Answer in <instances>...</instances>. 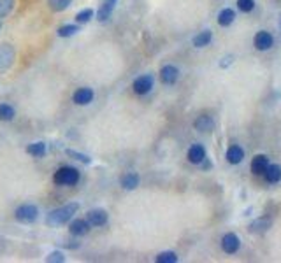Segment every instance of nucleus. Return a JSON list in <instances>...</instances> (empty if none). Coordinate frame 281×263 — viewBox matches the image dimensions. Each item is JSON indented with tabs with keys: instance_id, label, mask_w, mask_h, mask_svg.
Listing matches in <instances>:
<instances>
[{
	"instance_id": "nucleus-1",
	"label": "nucleus",
	"mask_w": 281,
	"mask_h": 263,
	"mask_svg": "<svg viewBox=\"0 0 281 263\" xmlns=\"http://www.w3.org/2000/svg\"><path fill=\"white\" fill-rule=\"evenodd\" d=\"M79 211V204L77 202H70V204H65L62 207H56L46 216V225L49 228H60L65 223H69L70 219L74 218V214Z\"/></svg>"
},
{
	"instance_id": "nucleus-2",
	"label": "nucleus",
	"mask_w": 281,
	"mask_h": 263,
	"mask_svg": "<svg viewBox=\"0 0 281 263\" xmlns=\"http://www.w3.org/2000/svg\"><path fill=\"white\" fill-rule=\"evenodd\" d=\"M81 179V172L76 167H60L53 176V183L56 186H76Z\"/></svg>"
},
{
	"instance_id": "nucleus-3",
	"label": "nucleus",
	"mask_w": 281,
	"mask_h": 263,
	"mask_svg": "<svg viewBox=\"0 0 281 263\" xmlns=\"http://www.w3.org/2000/svg\"><path fill=\"white\" fill-rule=\"evenodd\" d=\"M14 218L16 221L23 223V225H32L37 221L39 218V209L34 204H23L14 211Z\"/></svg>"
},
{
	"instance_id": "nucleus-4",
	"label": "nucleus",
	"mask_w": 281,
	"mask_h": 263,
	"mask_svg": "<svg viewBox=\"0 0 281 263\" xmlns=\"http://www.w3.org/2000/svg\"><path fill=\"white\" fill-rule=\"evenodd\" d=\"M16 60V49L9 42H2L0 44V74H6L11 67L14 65Z\"/></svg>"
},
{
	"instance_id": "nucleus-5",
	"label": "nucleus",
	"mask_w": 281,
	"mask_h": 263,
	"mask_svg": "<svg viewBox=\"0 0 281 263\" xmlns=\"http://www.w3.org/2000/svg\"><path fill=\"white\" fill-rule=\"evenodd\" d=\"M93 98H95L93 90H91V88H88V86L77 88V90L72 93V102L76 105H88V104H91V102H93Z\"/></svg>"
},
{
	"instance_id": "nucleus-6",
	"label": "nucleus",
	"mask_w": 281,
	"mask_h": 263,
	"mask_svg": "<svg viewBox=\"0 0 281 263\" xmlns=\"http://www.w3.org/2000/svg\"><path fill=\"white\" fill-rule=\"evenodd\" d=\"M153 76H149V74H144V76H139L136 81H134L132 88H134V93L136 95H146L151 91L153 88Z\"/></svg>"
},
{
	"instance_id": "nucleus-7",
	"label": "nucleus",
	"mask_w": 281,
	"mask_h": 263,
	"mask_svg": "<svg viewBox=\"0 0 281 263\" xmlns=\"http://www.w3.org/2000/svg\"><path fill=\"white\" fill-rule=\"evenodd\" d=\"M253 44H255V48H257L258 51H267V49H271L272 44H274V37H272L269 32L262 30L253 37Z\"/></svg>"
},
{
	"instance_id": "nucleus-8",
	"label": "nucleus",
	"mask_w": 281,
	"mask_h": 263,
	"mask_svg": "<svg viewBox=\"0 0 281 263\" xmlns=\"http://www.w3.org/2000/svg\"><path fill=\"white\" fill-rule=\"evenodd\" d=\"M116 4H118V0H102L101 7H99V11H97V20L101 21V23H106V21L113 16V13H115V9H116Z\"/></svg>"
},
{
	"instance_id": "nucleus-9",
	"label": "nucleus",
	"mask_w": 281,
	"mask_h": 263,
	"mask_svg": "<svg viewBox=\"0 0 281 263\" xmlns=\"http://www.w3.org/2000/svg\"><path fill=\"white\" fill-rule=\"evenodd\" d=\"M109 216L108 212L104 211V209H91V211H88L86 214V221L90 223V226H104L106 223H108Z\"/></svg>"
},
{
	"instance_id": "nucleus-10",
	"label": "nucleus",
	"mask_w": 281,
	"mask_h": 263,
	"mask_svg": "<svg viewBox=\"0 0 281 263\" xmlns=\"http://www.w3.org/2000/svg\"><path fill=\"white\" fill-rule=\"evenodd\" d=\"M239 246H241V240L239 237L236 235V233H225L222 239V249L225 251L227 254H234L239 251Z\"/></svg>"
},
{
	"instance_id": "nucleus-11",
	"label": "nucleus",
	"mask_w": 281,
	"mask_h": 263,
	"mask_svg": "<svg viewBox=\"0 0 281 263\" xmlns=\"http://www.w3.org/2000/svg\"><path fill=\"white\" fill-rule=\"evenodd\" d=\"M90 223L86 221V218L84 219H81V218H76V219H72L70 221V225H69V232L72 233V235H76V237H83V235H86L88 232H90Z\"/></svg>"
},
{
	"instance_id": "nucleus-12",
	"label": "nucleus",
	"mask_w": 281,
	"mask_h": 263,
	"mask_svg": "<svg viewBox=\"0 0 281 263\" xmlns=\"http://www.w3.org/2000/svg\"><path fill=\"white\" fill-rule=\"evenodd\" d=\"M177 77H179V70L176 69L174 65H163L162 69H160V81H162L163 84H174L177 81Z\"/></svg>"
},
{
	"instance_id": "nucleus-13",
	"label": "nucleus",
	"mask_w": 281,
	"mask_h": 263,
	"mask_svg": "<svg viewBox=\"0 0 281 263\" xmlns=\"http://www.w3.org/2000/svg\"><path fill=\"white\" fill-rule=\"evenodd\" d=\"M186 156H188V162L194 163V165H199V163H202V162H204V158H206L204 146H202V144H194L190 149H188Z\"/></svg>"
},
{
	"instance_id": "nucleus-14",
	"label": "nucleus",
	"mask_w": 281,
	"mask_h": 263,
	"mask_svg": "<svg viewBox=\"0 0 281 263\" xmlns=\"http://www.w3.org/2000/svg\"><path fill=\"white\" fill-rule=\"evenodd\" d=\"M225 158H227V162H229L230 165H239V163L244 160V151H243V148H241V146H237V144L230 146V148L227 149Z\"/></svg>"
},
{
	"instance_id": "nucleus-15",
	"label": "nucleus",
	"mask_w": 281,
	"mask_h": 263,
	"mask_svg": "<svg viewBox=\"0 0 281 263\" xmlns=\"http://www.w3.org/2000/svg\"><path fill=\"white\" fill-rule=\"evenodd\" d=\"M267 167H269V158L265 155H257L251 160V172L255 176H262L267 170Z\"/></svg>"
},
{
	"instance_id": "nucleus-16",
	"label": "nucleus",
	"mask_w": 281,
	"mask_h": 263,
	"mask_svg": "<svg viewBox=\"0 0 281 263\" xmlns=\"http://www.w3.org/2000/svg\"><path fill=\"white\" fill-rule=\"evenodd\" d=\"M139 183H141V177L137 176L136 172H127L125 176L122 177V181H120L122 188H123V190H127V191L136 190V188L139 186Z\"/></svg>"
},
{
	"instance_id": "nucleus-17",
	"label": "nucleus",
	"mask_w": 281,
	"mask_h": 263,
	"mask_svg": "<svg viewBox=\"0 0 281 263\" xmlns=\"http://www.w3.org/2000/svg\"><path fill=\"white\" fill-rule=\"evenodd\" d=\"M194 126H195V130L197 132H211L213 128H215V121H213L211 116L201 114L197 119H195Z\"/></svg>"
},
{
	"instance_id": "nucleus-18",
	"label": "nucleus",
	"mask_w": 281,
	"mask_h": 263,
	"mask_svg": "<svg viewBox=\"0 0 281 263\" xmlns=\"http://www.w3.org/2000/svg\"><path fill=\"white\" fill-rule=\"evenodd\" d=\"M234 20H236V13H234V9L225 7V9L220 11V14H218V25L220 27H229V25L234 23Z\"/></svg>"
},
{
	"instance_id": "nucleus-19",
	"label": "nucleus",
	"mask_w": 281,
	"mask_h": 263,
	"mask_svg": "<svg viewBox=\"0 0 281 263\" xmlns=\"http://www.w3.org/2000/svg\"><path fill=\"white\" fill-rule=\"evenodd\" d=\"M265 179L269 181V183H279L281 181V165H278V163H272V165L267 167V170L264 172Z\"/></svg>"
},
{
	"instance_id": "nucleus-20",
	"label": "nucleus",
	"mask_w": 281,
	"mask_h": 263,
	"mask_svg": "<svg viewBox=\"0 0 281 263\" xmlns=\"http://www.w3.org/2000/svg\"><path fill=\"white\" fill-rule=\"evenodd\" d=\"M77 32H81L79 23H77V25L69 23V25H63V27H60L58 30H56V34H58V37L67 39V37H72V35H76Z\"/></svg>"
},
{
	"instance_id": "nucleus-21",
	"label": "nucleus",
	"mask_w": 281,
	"mask_h": 263,
	"mask_svg": "<svg viewBox=\"0 0 281 263\" xmlns=\"http://www.w3.org/2000/svg\"><path fill=\"white\" fill-rule=\"evenodd\" d=\"M211 39H213V32L204 30V32H201V34L194 37V46L195 48H206V46H209Z\"/></svg>"
},
{
	"instance_id": "nucleus-22",
	"label": "nucleus",
	"mask_w": 281,
	"mask_h": 263,
	"mask_svg": "<svg viewBox=\"0 0 281 263\" xmlns=\"http://www.w3.org/2000/svg\"><path fill=\"white\" fill-rule=\"evenodd\" d=\"M27 153L34 158H42L46 155V144L44 142H34V144L27 146Z\"/></svg>"
},
{
	"instance_id": "nucleus-23",
	"label": "nucleus",
	"mask_w": 281,
	"mask_h": 263,
	"mask_svg": "<svg viewBox=\"0 0 281 263\" xmlns=\"http://www.w3.org/2000/svg\"><path fill=\"white\" fill-rule=\"evenodd\" d=\"M14 116H16V111L13 105L0 104V121H13Z\"/></svg>"
},
{
	"instance_id": "nucleus-24",
	"label": "nucleus",
	"mask_w": 281,
	"mask_h": 263,
	"mask_svg": "<svg viewBox=\"0 0 281 263\" xmlns=\"http://www.w3.org/2000/svg\"><path fill=\"white\" fill-rule=\"evenodd\" d=\"M70 4L72 0H48V6L53 13H63L65 9H69Z\"/></svg>"
},
{
	"instance_id": "nucleus-25",
	"label": "nucleus",
	"mask_w": 281,
	"mask_h": 263,
	"mask_svg": "<svg viewBox=\"0 0 281 263\" xmlns=\"http://www.w3.org/2000/svg\"><path fill=\"white\" fill-rule=\"evenodd\" d=\"M93 16H95V11L91 9V7H86V9H81L79 13L76 14V23L84 25V23H88V21L93 20Z\"/></svg>"
},
{
	"instance_id": "nucleus-26",
	"label": "nucleus",
	"mask_w": 281,
	"mask_h": 263,
	"mask_svg": "<svg viewBox=\"0 0 281 263\" xmlns=\"http://www.w3.org/2000/svg\"><path fill=\"white\" fill-rule=\"evenodd\" d=\"M16 0H0V20L7 18L11 14V11L14 9Z\"/></svg>"
},
{
	"instance_id": "nucleus-27",
	"label": "nucleus",
	"mask_w": 281,
	"mask_h": 263,
	"mask_svg": "<svg viewBox=\"0 0 281 263\" xmlns=\"http://www.w3.org/2000/svg\"><path fill=\"white\" fill-rule=\"evenodd\" d=\"M177 254L174 251H163L156 256V263H176Z\"/></svg>"
},
{
	"instance_id": "nucleus-28",
	"label": "nucleus",
	"mask_w": 281,
	"mask_h": 263,
	"mask_svg": "<svg viewBox=\"0 0 281 263\" xmlns=\"http://www.w3.org/2000/svg\"><path fill=\"white\" fill-rule=\"evenodd\" d=\"M269 226H271V219H258L251 225V230L253 232H265Z\"/></svg>"
},
{
	"instance_id": "nucleus-29",
	"label": "nucleus",
	"mask_w": 281,
	"mask_h": 263,
	"mask_svg": "<svg viewBox=\"0 0 281 263\" xmlns=\"http://www.w3.org/2000/svg\"><path fill=\"white\" fill-rule=\"evenodd\" d=\"M237 7L243 13H251L255 9V0H237Z\"/></svg>"
},
{
	"instance_id": "nucleus-30",
	"label": "nucleus",
	"mask_w": 281,
	"mask_h": 263,
	"mask_svg": "<svg viewBox=\"0 0 281 263\" xmlns=\"http://www.w3.org/2000/svg\"><path fill=\"white\" fill-rule=\"evenodd\" d=\"M67 155L72 156V158H76V160H79V162H83V163L91 162V158L88 155H83V153H79V151H74V149H67Z\"/></svg>"
},
{
	"instance_id": "nucleus-31",
	"label": "nucleus",
	"mask_w": 281,
	"mask_h": 263,
	"mask_svg": "<svg viewBox=\"0 0 281 263\" xmlns=\"http://www.w3.org/2000/svg\"><path fill=\"white\" fill-rule=\"evenodd\" d=\"M46 261L48 263H63L65 261V256H63L62 251H53L49 256H46Z\"/></svg>"
},
{
	"instance_id": "nucleus-32",
	"label": "nucleus",
	"mask_w": 281,
	"mask_h": 263,
	"mask_svg": "<svg viewBox=\"0 0 281 263\" xmlns=\"http://www.w3.org/2000/svg\"><path fill=\"white\" fill-rule=\"evenodd\" d=\"M0 30H2V20H0Z\"/></svg>"
}]
</instances>
